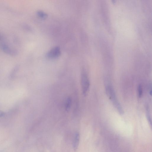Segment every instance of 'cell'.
Instances as JSON below:
<instances>
[{
  "label": "cell",
  "mask_w": 152,
  "mask_h": 152,
  "mask_svg": "<svg viewBox=\"0 0 152 152\" xmlns=\"http://www.w3.org/2000/svg\"><path fill=\"white\" fill-rule=\"evenodd\" d=\"M106 91L109 98L112 102L118 112L121 114H123V110L116 98L115 93L113 86L110 85H107L106 86Z\"/></svg>",
  "instance_id": "1"
},
{
  "label": "cell",
  "mask_w": 152,
  "mask_h": 152,
  "mask_svg": "<svg viewBox=\"0 0 152 152\" xmlns=\"http://www.w3.org/2000/svg\"><path fill=\"white\" fill-rule=\"evenodd\" d=\"M81 84L83 93L86 95L89 89L90 82L87 75L84 71H83L81 74Z\"/></svg>",
  "instance_id": "2"
},
{
  "label": "cell",
  "mask_w": 152,
  "mask_h": 152,
  "mask_svg": "<svg viewBox=\"0 0 152 152\" xmlns=\"http://www.w3.org/2000/svg\"><path fill=\"white\" fill-rule=\"evenodd\" d=\"M61 54L60 48L55 47L51 49L47 54V56L50 58H55L58 57Z\"/></svg>",
  "instance_id": "3"
},
{
  "label": "cell",
  "mask_w": 152,
  "mask_h": 152,
  "mask_svg": "<svg viewBox=\"0 0 152 152\" xmlns=\"http://www.w3.org/2000/svg\"><path fill=\"white\" fill-rule=\"evenodd\" d=\"M1 48L7 54L13 56L17 54V51L16 50L10 48L5 44H2Z\"/></svg>",
  "instance_id": "4"
},
{
  "label": "cell",
  "mask_w": 152,
  "mask_h": 152,
  "mask_svg": "<svg viewBox=\"0 0 152 152\" xmlns=\"http://www.w3.org/2000/svg\"><path fill=\"white\" fill-rule=\"evenodd\" d=\"M80 136L78 132L75 133L73 142V147L74 151H76L78 147L80 141Z\"/></svg>",
  "instance_id": "5"
},
{
  "label": "cell",
  "mask_w": 152,
  "mask_h": 152,
  "mask_svg": "<svg viewBox=\"0 0 152 152\" xmlns=\"http://www.w3.org/2000/svg\"><path fill=\"white\" fill-rule=\"evenodd\" d=\"M37 15L38 17L43 19H45L48 17L47 14L41 11H38L37 12Z\"/></svg>",
  "instance_id": "6"
},
{
  "label": "cell",
  "mask_w": 152,
  "mask_h": 152,
  "mask_svg": "<svg viewBox=\"0 0 152 152\" xmlns=\"http://www.w3.org/2000/svg\"><path fill=\"white\" fill-rule=\"evenodd\" d=\"M71 104V99H70V98H68L66 100V102L65 107L66 110H68L70 108Z\"/></svg>",
  "instance_id": "7"
},
{
  "label": "cell",
  "mask_w": 152,
  "mask_h": 152,
  "mask_svg": "<svg viewBox=\"0 0 152 152\" xmlns=\"http://www.w3.org/2000/svg\"><path fill=\"white\" fill-rule=\"evenodd\" d=\"M137 89L138 96L140 98L142 96V89L141 85H139L138 86Z\"/></svg>",
  "instance_id": "8"
},
{
  "label": "cell",
  "mask_w": 152,
  "mask_h": 152,
  "mask_svg": "<svg viewBox=\"0 0 152 152\" xmlns=\"http://www.w3.org/2000/svg\"><path fill=\"white\" fill-rule=\"evenodd\" d=\"M146 117L148 122L150 125L151 126V117L150 115L149 114V112L148 111L147 112Z\"/></svg>",
  "instance_id": "9"
},
{
  "label": "cell",
  "mask_w": 152,
  "mask_h": 152,
  "mask_svg": "<svg viewBox=\"0 0 152 152\" xmlns=\"http://www.w3.org/2000/svg\"><path fill=\"white\" fill-rule=\"evenodd\" d=\"M3 115V113L0 111V116H2Z\"/></svg>",
  "instance_id": "10"
},
{
  "label": "cell",
  "mask_w": 152,
  "mask_h": 152,
  "mask_svg": "<svg viewBox=\"0 0 152 152\" xmlns=\"http://www.w3.org/2000/svg\"><path fill=\"white\" fill-rule=\"evenodd\" d=\"M1 35H0V39H1Z\"/></svg>",
  "instance_id": "11"
}]
</instances>
